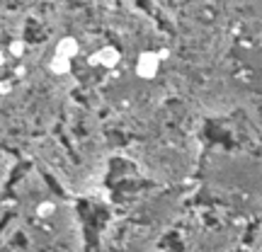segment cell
I'll return each mask as SVG.
<instances>
[{
	"instance_id": "6da1fadb",
	"label": "cell",
	"mask_w": 262,
	"mask_h": 252,
	"mask_svg": "<svg viewBox=\"0 0 262 252\" xmlns=\"http://www.w3.org/2000/svg\"><path fill=\"white\" fill-rule=\"evenodd\" d=\"M158 68H160V58L155 51H143L136 61V75L143 78V80H150L158 75Z\"/></svg>"
},
{
	"instance_id": "7a4b0ae2",
	"label": "cell",
	"mask_w": 262,
	"mask_h": 252,
	"mask_svg": "<svg viewBox=\"0 0 262 252\" xmlns=\"http://www.w3.org/2000/svg\"><path fill=\"white\" fill-rule=\"evenodd\" d=\"M119 49H114V46H102L97 54H93L88 61H90V66H105V68H114L117 63H119Z\"/></svg>"
},
{
	"instance_id": "3957f363",
	"label": "cell",
	"mask_w": 262,
	"mask_h": 252,
	"mask_svg": "<svg viewBox=\"0 0 262 252\" xmlns=\"http://www.w3.org/2000/svg\"><path fill=\"white\" fill-rule=\"evenodd\" d=\"M78 51H80V46H78L75 36H63L56 44V56H63V58H75Z\"/></svg>"
},
{
	"instance_id": "277c9868",
	"label": "cell",
	"mask_w": 262,
	"mask_h": 252,
	"mask_svg": "<svg viewBox=\"0 0 262 252\" xmlns=\"http://www.w3.org/2000/svg\"><path fill=\"white\" fill-rule=\"evenodd\" d=\"M49 71L56 73V75H68V73H71V58L54 56V58H51V63H49Z\"/></svg>"
},
{
	"instance_id": "5b68a950",
	"label": "cell",
	"mask_w": 262,
	"mask_h": 252,
	"mask_svg": "<svg viewBox=\"0 0 262 252\" xmlns=\"http://www.w3.org/2000/svg\"><path fill=\"white\" fill-rule=\"evenodd\" d=\"M54 211H56V206H54L51 201H41V204L37 206V216H41V218L54 216Z\"/></svg>"
},
{
	"instance_id": "8992f818",
	"label": "cell",
	"mask_w": 262,
	"mask_h": 252,
	"mask_svg": "<svg viewBox=\"0 0 262 252\" xmlns=\"http://www.w3.org/2000/svg\"><path fill=\"white\" fill-rule=\"evenodd\" d=\"M10 54L19 58V56L24 54V41H12V44H10Z\"/></svg>"
},
{
	"instance_id": "52a82bcc",
	"label": "cell",
	"mask_w": 262,
	"mask_h": 252,
	"mask_svg": "<svg viewBox=\"0 0 262 252\" xmlns=\"http://www.w3.org/2000/svg\"><path fill=\"white\" fill-rule=\"evenodd\" d=\"M168 51H165V49H163V51H158V58H160V61H163V58H168Z\"/></svg>"
},
{
	"instance_id": "ba28073f",
	"label": "cell",
	"mask_w": 262,
	"mask_h": 252,
	"mask_svg": "<svg viewBox=\"0 0 262 252\" xmlns=\"http://www.w3.org/2000/svg\"><path fill=\"white\" fill-rule=\"evenodd\" d=\"M2 61H5V56H2V49H0V66H2Z\"/></svg>"
}]
</instances>
